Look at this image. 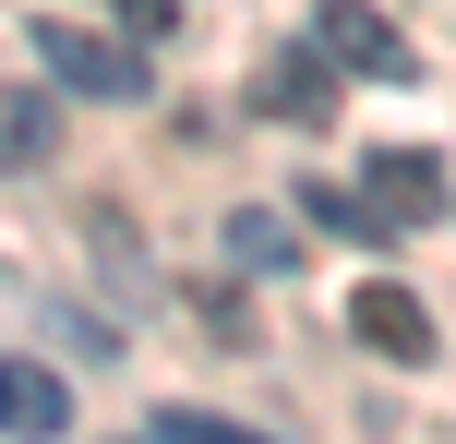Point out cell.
Masks as SVG:
<instances>
[{"mask_svg":"<svg viewBox=\"0 0 456 444\" xmlns=\"http://www.w3.org/2000/svg\"><path fill=\"white\" fill-rule=\"evenodd\" d=\"M348 325H361V349H385V360H409V373H420V360H433V312H420L409 288H385V277H372L361 301H348Z\"/></svg>","mask_w":456,"mask_h":444,"instance_id":"obj_6","label":"cell"},{"mask_svg":"<svg viewBox=\"0 0 456 444\" xmlns=\"http://www.w3.org/2000/svg\"><path fill=\"white\" fill-rule=\"evenodd\" d=\"M133 12V36H168V0H120Z\"/></svg>","mask_w":456,"mask_h":444,"instance_id":"obj_9","label":"cell"},{"mask_svg":"<svg viewBox=\"0 0 456 444\" xmlns=\"http://www.w3.org/2000/svg\"><path fill=\"white\" fill-rule=\"evenodd\" d=\"M48 120H61V109H48L37 85H24V96H0V157H12V168H24V157H48Z\"/></svg>","mask_w":456,"mask_h":444,"instance_id":"obj_7","label":"cell"},{"mask_svg":"<svg viewBox=\"0 0 456 444\" xmlns=\"http://www.w3.org/2000/svg\"><path fill=\"white\" fill-rule=\"evenodd\" d=\"M157 444H265V432H228V421H205V408H168Z\"/></svg>","mask_w":456,"mask_h":444,"instance_id":"obj_8","label":"cell"},{"mask_svg":"<svg viewBox=\"0 0 456 444\" xmlns=\"http://www.w3.org/2000/svg\"><path fill=\"white\" fill-rule=\"evenodd\" d=\"M313 36H324V61H337V72H372V85H396V72H409V36H396L372 0H324Z\"/></svg>","mask_w":456,"mask_h":444,"instance_id":"obj_4","label":"cell"},{"mask_svg":"<svg viewBox=\"0 0 456 444\" xmlns=\"http://www.w3.org/2000/svg\"><path fill=\"white\" fill-rule=\"evenodd\" d=\"M361 205H372V229H433L444 216V168L420 144H385V157H361Z\"/></svg>","mask_w":456,"mask_h":444,"instance_id":"obj_2","label":"cell"},{"mask_svg":"<svg viewBox=\"0 0 456 444\" xmlns=\"http://www.w3.org/2000/svg\"><path fill=\"white\" fill-rule=\"evenodd\" d=\"M37 61H48V85H72V96H144V48H120L109 24H37Z\"/></svg>","mask_w":456,"mask_h":444,"instance_id":"obj_1","label":"cell"},{"mask_svg":"<svg viewBox=\"0 0 456 444\" xmlns=\"http://www.w3.org/2000/svg\"><path fill=\"white\" fill-rule=\"evenodd\" d=\"M252 109L300 120V133L337 120V61H324V36H313V48H265V61H252Z\"/></svg>","mask_w":456,"mask_h":444,"instance_id":"obj_3","label":"cell"},{"mask_svg":"<svg viewBox=\"0 0 456 444\" xmlns=\"http://www.w3.org/2000/svg\"><path fill=\"white\" fill-rule=\"evenodd\" d=\"M0 432H12V444L72 432V384L48 373V360H0Z\"/></svg>","mask_w":456,"mask_h":444,"instance_id":"obj_5","label":"cell"}]
</instances>
